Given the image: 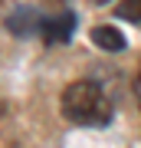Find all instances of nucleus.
<instances>
[{"label":"nucleus","instance_id":"obj_1","mask_svg":"<svg viewBox=\"0 0 141 148\" xmlns=\"http://www.w3.org/2000/svg\"><path fill=\"white\" fill-rule=\"evenodd\" d=\"M112 99L95 79H76L63 92V115L72 125H108L112 122Z\"/></svg>","mask_w":141,"mask_h":148},{"label":"nucleus","instance_id":"obj_2","mask_svg":"<svg viewBox=\"0 0 141 148\" xmlns=\"http://www.w3.org/2000/svg\"><path fill=\"white\" fill-rule=\"evenodd\" d=\"M40 33H43V40H46L49 46L66 43L76 33V13H59V16H52V20H43V30Z\"/></svg>","mask_w":141,"mask_h":148},{"label":"nucleus","instance_id":"obj_3","mask_svg":"<svg viewBox=\"0 0 141 148\" xmlns=\"http://www.w3.org/2000/svg\"><path fill=\"white\" fill-rule=\"evenodd\" d=\"M7 30H10V33H20V36H30V33L43 30V16L33 10V7H23V10H16L10 20H7Z\"/></svg>","mask_w":141,"mask_h":148},{"label":"nucleus","instance_id":"obj_4","mask_svg":"<svg viewBox=\"0 0 141 148\" xmlns=\"http://www.w3.org/2000/svg\"><path fill=\"white\" fill-rule=\"evenodd\" d=\"M92 43L99 49H105V53H121V49L128 46V43H125V33L115 30V27H95L92 30Z\"/></svg>","mask_w":141,"mask_h":148},{"label":"nucleus","instance_id":"obj_5","mask_svg":"<svg viewBox=\"0 0 141 148\" xmlns=\"http://www.w3.org/2000/svg\"><path fill=\"white\" fill-rule=\"evenodd\" d=\"M115 16H121V20L141 27V0H121V3L115 7Z\"/></svg>","mask_w":141,"mask_h":148},{"label":"nucleus","instance_id":"obj_6","mask_svg":"<svg viewBox=\"0 0 141 148\" xmlns=\"http://www.w3.org/2000/svg\"><path fill=\"white\" fill-rule=\"evenodd\" d=\"M135 95H138V109H141V66H138V76H135Z\"/></svg>","mask_w":141,"mask_h":148},{"label":"nucleus","instance_id":"obj_7","mask_svg":"<svg viewBox=\"0 0 141 148\" xmlns=\"http://www.w3.org/2000/svg\"><path fill=\"white\" fill-rule=\"evenodd\" d=\"M92 3H108V0H92Z\"/></svg>","mask_w":141,"mask_h":148},{"label":"nucleus","instance_id":"obj_8","mask_svg":"<svg viewBox=\"0 0 141 148\" xmlns=\"http://www.w3.org/2000/svg\"><path fill=\"white\" fill-rule=\"evenodd\" d=\"M52 3H59V0H52Z\"/></svg>","mask_w":141,"mask_h":148}]
</instances>
